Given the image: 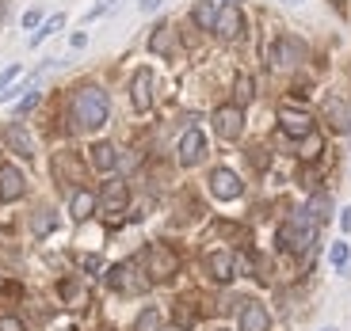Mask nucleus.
I'll use <instances>...</instances> for the list:
<instances>
[{
    "label": "nucleus",
    "mask_w": 351,
    "mask_h": 331,
    "mask_svg": "<svg viewBox=\"0 0 351 331\" xmlns=\"http://www.w3.org/2000/svg\"><path fill=\"white\" fill-rule=\"evenodd\" d=\"M206 270H210L214 282H229L233 278V270H237V259H233L229 252H210L206 255Z\"/></svg>",
    "instance_id": "ddd939ff"
},
{
    "label": "nucleus",
    "mask_w": 351,
    "mask_h": 331,
    "mask_svg": "<svg viewBox=\"0 0 351 331\" xmlns=\"http://www.w3.org/2000/svg\"><path fill=\"white\" fill-rule=\"evenodd\" d=\"M130 103H134V111H149L153 107V69H138L134 72V80H130Z\"/></svg>",
    "instance_id": "39448f33"
},
{
    "label": "nucleus",
    "mask_w": 351,
    "mask_h": 331,
    "mask_svg": "<svg viewBox=\"0 0 351 331\" xmlns=\"http://www.w3.org/2000/svg\"><path fill=\"white\" fill-rule=\"evenodd\" d=\"M149 50L153 53H168V50H172V27H157V31H153Z\"/></svg>",
    "instance_id": "4be33fe9"
},
{
    "label": "nucleus",
    "mask_w": 351,
    "mask_h": 331,
    "mask_svg": "<svg viewBox=\"0 0 351 331\" xmlns=\"http://www.w3.org/2000/svg\"><path fill=\"white\" fill-rule=\"evenodd\" d=\"M241 126H245V114H241V107H218L214 111V133L226 141L241 137Z\"/></svg>",
    "instance_id": "423d86ee"
},
{
    "label": "nucleus",
    "mask_w": 351,
    "mask_h": 331,
    "mask_svg": "<svg viewBox=\"0 0 351 331\" xmlns=\"http://www.w3.org/2000/svg\"><path fill=\"white\" fill-rule=\"evenodd\" d=\"M218 331H229V328H218Z\"/></svg>",
    "instance_id": "58836bf2"
},
{
    "label": "nucleus",
    "mask_w": 351,
    "mask_h": 331,
    "mask_svg": "<svg viewBox=\"0 0 351 331\" xmlns=\"http://www.w3.org/2000/svg\"><path fill=\"white\" fill-rule=\"evenodd\" d=\"M328 209H332V202H328V194H313L309 198V217L321 225V221H328Z\"/></svg>",
    "instance_id": "412c9836"
},
{
    "label": "nucleus",
    "mask_w": 351,
    "mask_h": 331,
    "mask_svg": "<svg viewBox=\"0 0 351 331\" xmlns=\"http://www.w3.org/2000/svg\"><path fill=\"white\" fill-rule=\"evenodd\" d=\"M332 4H336V8H343V4H348V0H332Z\"/></svg>",
    "instance_id": "4c0bfd02"
},
{
    "label": "nucleus",
    "mask_w": 351,
    "mask_h": 331,
    "mask_svg": "<svg viewBox=\"0 0 351 331\" xmlns=\"http://www.w3.org/2000/svg\"><path fill=\"white\" fill-rule=\"evenodd\" d=\"M313 236H317V221L309 217V209L306 213H290L287 221H282L279 228V248L282 252H309V244H313Z\"/></svg>",
    "instance_id": "f03ea898"
},
{
    "label": "nucleus",
    "mask_w": 351,
    "mask_h": 331,
    "mask_svg": "<svg viewBox=\"0 0 351 331\" xmlns=\"http://www.w3.org/2000/svg\"><path fill=\"white\" fill-rule=\"evenodd\" d=\"M202 157H206V137H202L199 130H187L184 137H180V164L191 168V164H199Z\"/></svg>",
    "instance_id": "9d476101"
},
{
    "label": "nucleus",
    "mask_w": 351,
    "mask_h": 331,
    "mask_svg": "<svg viewBox=\"0 0 351 331\" xmlns=\"http://www.w3.org/2000/svg\"><path fill=\"white\" fill-rule=\"evenodd\" d=\"M107 111H111V103H107V92L104 88H80L77 96H73V118H77L80 130H99V126L107 122Z\"/></svg>",
    "instance_id": "f257e3e1"
},
{
    "label": "nucleus",
    "mask_w": 351,
    "mask_h": 331,
    "mask_svg": "<svg viewBox=\"0 0 351 331\" xmlns=\"http://www.w3.org/2000/svg\"><path fill=\"white\" fill-rule=\"evenodd\" d=\"M0 331H27L19 316H0Z\"/></svg>",
    "instance_id": "c756f323"
},
{
    "label": "nucleus",
    "mask_w": 351,
    "mask_h": 331,
    "mask_svg": "<svg viewBox=\"0 0 351 331\" xmlns=\"http://www.w3.org/2000/svg\"><path fill=\"white\" fill-rule=\"evenodd\" d=\"M0 137H4V145H8L16 157H23V160L35 157V141H31V133H27L19 122H8L4 130H0Z\"/></svg>",
    "instance_id": "1a4fd4ad"
},
{
    "label": "nucleus",
    "mask_w": 351,
    "mask_h": 331,
    "mask_svg": "<svg viewBox=\"0 0 351 331\" xmlns=\"http://www.w3.org/2000/svg\"><path fill=\"white\" fill-rule=\"evenodd\" d=\"M114 4H119V0H99L96 8L88 12V19H96V16H104V12H111V8H114Z\"/></svg>",
    "instance_id": "7c9ffc66"
},
{
    "label": "nucleus",
    "mask_w": 351,
    "mask_h": 331,
    "mask_svg": "<svg viewBox=\"0 0 351 331\" xmlns=\"http://www.w3.org/2000/svg\"><path fill=\"white\" fill-rule=\"evenodd\" d=\"M141 259H145V274H149L153 282H165V278H172L176 270H180L176 252H172V248H165V244H149Z\"/></svg>",
    "instance_id": "7ed1b4c3"
},
{
    "label": "nucleus",
    "mask_w": 351,
    "mask_h": 331,
    "mask_svg": "<svg viewBox=\"0 0 351 331\" xmlns=\"http://www.w3.org/2000/svg\"><path fill=\"white\" fill-rule=\"evenodd\" d=\"M62 23H65V16H50V19L43 23V31H35V35H31V46H38L43 38H50L53 31H62Z\"/></svg>",
    "instance_id": "b1692460"
},
{
    "label": "nucleus",
    "mask_w": 351,
    "mask_h": 331,
    "mask_svg": "<svg viewBox=\"0 0 351 331\" xmlns=\"http://www.w3.org/2000/svg\"><path fill=\"white\" fill-rule=\"evenodd\" d=\"M176 323H180V328H191V323H195V313H191V308H184V301H180V308H176Z\"/></svg>",
    "instance_id": "cd10ccee"
},
{
    "label": "nucleus",
    "mask_w": 351,
    "mask_h": 331,
    "mask_svg": "<svg viewBox=\"0 0 351 331\" xmlns=\"http://www.w3.org/2000/svg\"><path fill=\"white\" fill-rule=\"evenodd\" d=\"M153 8H160V0H141V12H153Z\"/></svg>",
    "instance_id": "e433bc0d"
},
{
    "label": "nucleus",
    "mask_w": 351,
    "mask_h": 331,
    "mask_svg": "<svg viewBox=\"0 0 351 331\" xmlns=\"http://www.w3.org/2000/svg\"><path fill=\"white\" fill-rule=\"evenodd\" d=\"M267 328H271L267 308L260 301H245V308H241V331H267Z\"/></svg>",
    "instance_id": "9b49d317"
},
{
    "label": "nucleus",
    "mask_w": 351,
    "mask_h": 331,
    "mask_svg": "<svg viewBox=\"0 0 351 331\" xmlns=\"http://www.w3.org/2000/svg\"><path fill=\"white\" fill-rule=\"evenodd\" d=\"M38 19H43V12H35V8H31V12L23 16V27H38Z\"/></svg>",
    "instance_id": "473e14b6"
},
{
    "label": "nucleus",
    "mask_w": 351,
    "mask_h": 331,
    "mask_svg": "<svg viewBox=\"0 0 351 331\" xmlns=\"http://www.w3.org/2000/svg\"><path fill=\"white\" fill-rule=\"evenodd\" d=\"M279 126L287 137H309L313 133V118L306 111H294V107H282L279 111Z\"/></svg>",
    "instance_id": "0eeeda50"
},
{
    "label": "nucleus",
    "mask_w": 351,
    "mask_h": 331,
    "mask_svg": "<svg viewBox=\"0 0 351 331\" xmlns=\"http://www.w3.org/2000/svg\"><path fill=\"white\" fill-rule=\"evenodd\" d=\"M302 57V46L294 42V38H275V46H271V65H294Z\"/></svg>",
    "instance_id": "dca6fc26"
},
{
    "label": "nucleus",
    "mask_w": 351,
    "mask_h": 331,
    "mask_svg": "<svg viewBox=\"0 0 351 331\" xmlns=\"http://www.w3.org/2000/svg\"><path fill=\"white\" fill-rule=\"evenodd\" d=\"M348 244H332V255H328V259H332V267H348Z\"/></svg>",
    "instance_id": "bb28decb"
},
{
    "label": "nucleus",
    "mask_w": 351,
    "mask_h": 331,
    "mask_svg": "<svg viewBox=\"0 0 351 331\" xmlns=\"http://www.w3.org/2000/svg\"><path fill=\"white\" fill-rule=\"evenodd\" d=\"M241 27H245V19H241V8H237V4H226V8H218V23H214V31H218L221 38H237Z\"/></svg>",
    "instance_id": "f8f14e48"
},
{
    "label": "nucleus",
    "mask_w": 351,
    "mask_h": 331,
    "mask_svg": "<svg viewBox=\"0 0 351 331\" xmlns=\"http://www.w3.org/2000/svg\"><path fill=\"white\" fill-rule=\"evenodd\" d=\"M84 42H88V35H84V31H77V35H73V50H80Z\"/></svg>",
    "instance_id": "c9c22d12"
},
{
    "label": "nucleus",
    "mask_w": 351,
    "mask_h": 331,
    "mask_svg": "<svg viewBox=\"0 0 351 331\" xmlns=\"http://www.w3.org/2000/svg\"><path fill=\"white\" fill-rule=\"evenodd\" d=\"M340 228H343V233H351V206L340 213Z\"/></svg>",
    "instance_id": "72a5a7b5"
},
{
    "label": "nucleus",
    "mask_w": 351,
    "mask_h": 331,
    "mask_svg": "<svg viewBox=\"0 0 351 331\" xmlns=\"http://www.w3.org/2000/svg\"><path fill=\"white\" fill-rule=\"evenodd\" d=\"M325 118H328V126H332L336 133L351 130V114H348V107H343V99H336V96L325 99Z\"/></svg>",
    "instance_id": "2eb2a0df"
},
{
    "label": "nucleus",
    "mask_w": 351,
    "mask_h": 331,
    "mask_svg": "<svg viewBox=\"0 0 351 331\" xmlns=\"http://www.w3.org/2000/svg\"><path fill=\"white\" fill-rule=\"evenodd\" d=\"M96 206H99V198L92 191H77V194H73V202H69V213H73V221H84Z\"/></svg>",
    "instance_id": "a211bd4d"
},
{
    "label": "nucleus",
    "mask_w": 351,
    "mask_h": 331,
    "mask_svg": "<svg viewBox=\"0 0 351 331\" xmlns=\"http://www.w3.org/2000/svg\"><path fill=\"white\" fill-rule=\"evenodd\" d=\"M237 99H241V103H248V99H252V80H248V77L237 80Z\"/></svg>",
    "instance_id": "c85d7f7f"
},
{
    "label": "nucleus",
    "mask_w": 351,
    "mask_h": 331,
    "mask_svg": "<svg viewBox=\"0 0 351 331\" xmlns=\"http://www.w3.org/2000/svg\"><path fill=\"white\" fill-rule=\"evenodd\" d=\"M210 194L221 202H233L245 194V183H241V175L237 172H229V168H214L210 172Z\"/></svg>",
    "instance_id": "20e7f679"
},
{
    "label": "nucleus",
    "mask_w": 351,
    "mask_h": 331,
    "mask_svg": "<svg viewBox=\"0 0 351 331\" xmlns=\"http://www.w3.org/2000/svg\"><path fill=\"white\" fill-rule=\"evenodd\" d=\"M27 194V179L19 168L12 164H0V202H16Z\"/></svg>",
    "instance_id": "6e6552de"
},
{
    "label": "nucleus",
    "mask_w": 351,
    "mask_h": 331,
    "mask_svg": "<svg viewBox=\"0 0 351 331\" xmlns=\"http://www.w3.org/2000/svg\"><path fill=\"white\" fill-rule=\"evenodd\" d=\"M88 160H92V168H96V172H114V164H119V153H114V145L99 141V145H92Z\"/></svg>",
    "instance_id": "f3484780"
},
{
    "label": "nucleus",
    "mask_w": 351,
    "mask_h": 331,
    "mask_svg": "<svg viewBox=\"0 0 351 331\" xmlns=\"http://www.w3.org/2000/svg\"><path fill=\"white\" fill-rule=\"evenodd\" d=\"M53 225H58V217H53L50 209H38L35 217H31V233H35V236H50Z\"/></svg>",
    "instance_id": "aec40b11"
},
{
    "label": "nucleus",
    "mask_w": 351,
    "mask_h": 331,
    "mask_svg": "<svg viewBox=\"0 0 351 331\" xmlns=\"http://www.w3.org/2000/svg\"><path fill=\"white\" fill-rule=\"evenodd\" d=\"M191 19L202 27V31H214V23H218V4H214V0H202V4H195Z\"/></svg>",
    "instance_id": "6ab92c4d"
},
{
    "label": "nucleus",
    "mask_w": 351,
    "mask_h": 331,
    "mask_svg": "<svg viewBox=\"0 0 351 331\" xmlns=\"http://www.w3.org/2000/svg\"><path fill=\"white\" fill-rule=\"evenodd\" d=\"M134 331H160V313L157 308H145V313L134 320Z\"/></svg>",
    "instance_id": "5701e85b"
},
{
    "label": "nucleus",
    "mask_w": 351,
    "mask_h": 331,
    "mask_svg": "<svg viewBox=\"0 0 351 331\" xmlns=\"http://www.w3.org/2000/svg\"><path fill=\"white\" fill-rule=\"evenodd\" d=\"M80 267H84V270H99V255H80Z\"/></svg>",
    "instance_id": "2f4dec72"
},
{
    "label": "nucleus",
    "mask_w": 351,
    "mask_h": 331,
    "mask_svg": "<svg viewBox=\"0 0 351 331\" xmlns=\"http://www.w3.org/2000/svg\"><path fill=\"white\" fill-rule=\"evenodd\" d=\"M16 77H19V65H8V69L0 72V99H4V92L12 88V80H16Z\"/></svg>",
    "instance_id": "393cba45"
},
{
    "label": "nucleus",
    "mask_w": 351,
    "mask_h": 331,
    "mask_svg": "<svg viewBox=\"0 0 351 331\" xmlns=\"http://www.w3.org/2000/svg\"><path fill=\"white\" fill-rule=\"evenodd\" d=\"M35 103H38V92H31V96H27L23 103H19V111H31V107H35Z\"/></svg>",
    "instance_id": "f704fd0d"
},
{
    "label": "nucleus",
    "mask_w": 351,
    "mask_h": 331,
    "mask_svg": "<svg viewBox=\"0 0 351 331\" xmlns=\"http://www.w3.org/2000/svg\"><path fill=\"white\" fill-rule=\"evenodd\" d=\"M126 198H130V191H126V183H123V179H111V183L104 187V194H99V202H104V209H107V213H123Z\"/></svg>",
    "instance_id": "4468645a"
},
{
    "label": "nucleus",
    "mask_w": 351,
    "mask_h": 331,
    "mask_svg": "<svg viewBox=\"0 0 351 331\" xmlns=\"http://www.w3.org/2000/svg\"><path fill=\"white\" fill-rule=\"evenodd\" d=\"M62 297L65 301H84V289H80L77 282H62Z\"/></svg>",
    "instance_id": "a878e982"
},
{
    "label": "nucleus",
    "mask_w": 351,
    "mask_h": 331,
    "mask_svg": "<svg viewBox=\"0 0 351 331\" xmlns=\"http://www.w3.org/2000/svg\"><path fill=\"white\" fill-rule=\"evenodd\" d=\"M325 331H332V328H325Z\"/></svg>",
    "instance_id": "ea45409f"
}]
</instances>
